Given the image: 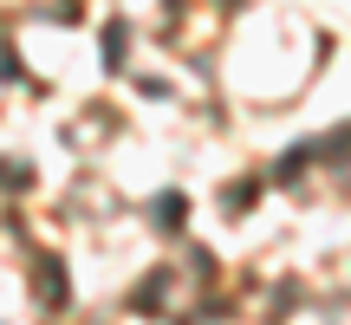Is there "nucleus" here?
I'll return each instance as SVG.
<instances>
[{
	"label": "nucleus",
	"mask_w": 351,
	"mask_h": 325,
	"mask_svg": "<svg viewBox=\"0 0 351 325\" xmlns=\"http://www.w3.org/2000/svg\"><path fill=\"white\" fill-rule=\"evenodd\" d=\"M182 208H189L182 195H163V202H156L150 215H156V228H163V234H176V228H182Z\"/></svg>",
	"instance_id": "1"
}]
</instances>
